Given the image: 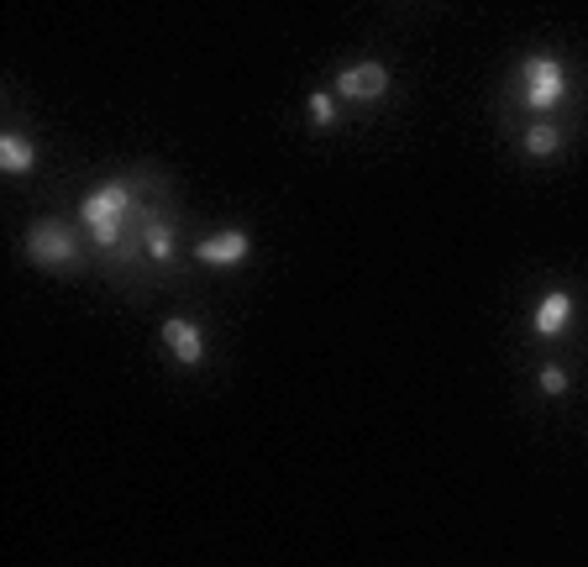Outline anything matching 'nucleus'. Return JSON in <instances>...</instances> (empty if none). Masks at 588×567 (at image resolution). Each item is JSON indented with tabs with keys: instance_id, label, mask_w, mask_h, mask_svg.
<instances>
[{
	"instance_id": "obj_1",
	"label": "nucleus",
	"mask_w": 588,
	"mask_h": 567,
	"mask_svg": "<svg viewBox=\"0 0 588 567\" xmlns=\"http://www.w3.org/2000/svg\"><path fill=\"white\" fill-rule=\"evenodd\" d=\"M132 211H137V194H132L126 179H106V185L90 189V194H85V205H79V221H85L90 242L111 263L132 258V232H126Z\"/></svg>"
},
{
	"instance_id": "obj_2",
	"label": "nucleus",
	"mask_w": 588,
	"mask_h": 567,
	"mask_svg": "<svg viewBox=\"0 0 588 567\" xmlns=\"http://www.w3.org/2000/svg\"><path fill=\"white\" fill-rule=\"evenodd\" d=\"M520 105L525 111H536V116H546V111H557L567 100V90H573V79H567V64L563 58H552V53H531L525 64H520Z\"/></svg>"
},
{
	"instance_id": "obj_3",
	"label": "nucleus",
	"mask_w": 588,
	"mask_h": 567,
	"mask_svg": "<svg viewBox=\"0 0 588 567\" xmlns=\"http://www.w3.org/2000/svg\"><path fill=\"white\" fill-rule=\"evenodd\" d=\"M22 247L26 263H37V268H74L85 258V232H74L69 221H37Z\"/></svg>"
},
{
	"instance_id": "obj_4",
	"label": "nucleus",
	"mask_w": 588,
	"mask_h": 567,
	"mask_svg": "<svg viewBox=\"0 0 588 567\" xmlns=\"http://www.w3.org/2000/svg\"><path fill=\"white\" fill-rule=\"evenodd\" d=\"M395 85V74L389 64H374V58H363V64H347V69L336 74V100H378V94H389Z\"/></svg>"
},
{
	"instance_id": "obj_5",
	"label": "nucleus",
	"mask_w": 588,
	"mask_h": 567,
	"mask_svg": "<svg viewBox=\"0 0 588 567\" xmlns=\"http://www.w3.org/2000/svg\"><path fill=\"white\" fill-rule=\"evenodd\" d=\"M253 258V236L242 232V226H226V232L206 236L200 247H195V263H206V268H236V263Z\"/></svg>"
},
{
	"instance_id": "obj_6",
	"label": "nucleus",
	"mask_w": 588,
	"mask_h": 567,
	"mask_svg": "<svg viewBox=\"0 0 588 567\" xmlns=\"http://www.w3.org/2000/svg\"><path fill=\"white\" fill-rule=\"evenodd\" d=\"M164 347L174 353V363L200 368V363H206V331L195 326L189 315H168V321H164Z\"/></svg>"
},
{
	"instance_id": "obj_7",
	"label": "nucleus",
	"mask_w": 588,
	"mask_h": 567,
	"mask_svg": "<svg viewBox=\"0 0 588 567\" xmlns=\"http://www.w3.org/2000/svg\"><path fill=\"white\" fill-rule=\"evenodd\" d=\"M531 326H536V336H563V331L573 326V294H567V289L542 294V300H536V315H531Z\"/></svg>"
},
{
	"instance_id": "obj_8",
	"label": "nucleus",
	"mask_w": 588,
	"mask_h": 567,
	"mask_svg": "<svg viewBox=\"0 0 588 567\" xmlns=\"http://www.w3.org/2000/svg\"><path fill=\"white\" fill-rule=\"evenodd\" d=\"M0 168L5 174H32L37 168V147L22 132H0Z\"/></svg>"
},
{
	"instance_id": "obj_9",
	"label": "nucleus",
	"mask_w": 588,
	"mask_h": 567,
	"mask_svg": "<svg viewBox=\"0 0 588 567\" xmlns=\"http://www.w3.org/2000/svg\"><path fill=\"white\" fill-rule=\"evenodd\" d=\"M142 253H147L153 263L174 258V232H168L164 215H142Z\"/></svg>"
},
{
	"instance_id": "obj_10",
	"label": "nucleus",
	"mask_w": 588,
	"mask_h": 567,
	"mask_svg": "<svg viewBox=\"0 0 588 567\" xmlns=\"http://www.w3.org/2000/svg\"><path fill=\"white\" fill-rule=\"evenodd\" d=\"M525 153H531V158H552V153H563V132H557L552 121L525 126Z\"/></svg>"
},
{
	"instance_id": "obj_11",
	"label": "nucleus",
	"mask_w": 588,
	"mask_h": 567,
	"mask_svg": "<svg viewBox=\"0 0 588 567\" xmlns=\"http://www.w3.org/2000/svg\"><path fill=\"white\" fill-rule=\"evenodd\" d=\"M306 116H310V126H321V132H326L331 121H336V94H331V90H315L306 100Z\"/></svg>"
},
{
	"instance_id": "obj_12",
	"label": "nucleus",
	"mask_w": 588,
	"mask_h": 567,
	"mask_svg": "<svg viewBox=\"0 0 588 567\" xmlns=\"http://www.w3.org/2000/svg\"><path fill=\"white\" fill-rule=\"evenodd\" d=\"M536 383H542L552 400H557V394H567V374H563V368H542V378H536Z\"/></svg>"
}]
</instances>
